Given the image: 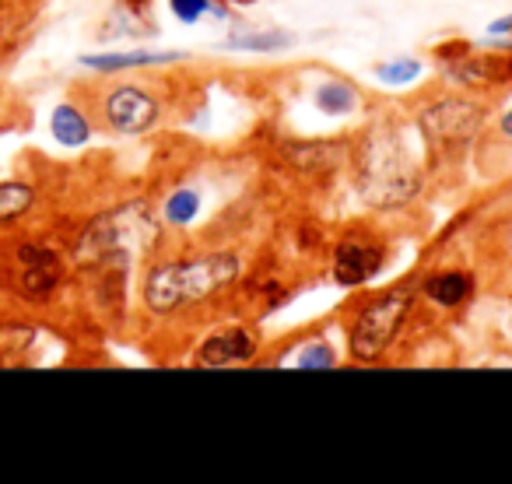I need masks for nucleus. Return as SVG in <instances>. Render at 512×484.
<instances>
[{"label": "nucleus", "instance_id": "11", "mask_svg": "<svg viewBox=\"0 0 512 484\" xmlns=\"http://www.w3.org/2000/svg\"><path fill=\"white\" fill-rule=\"evenodd\" d=\"M53 137L67 148L74 144H85L88 141V120L71 106H57L53 109Z\"/></svg>", "mask_w": 512, "mask_h": 484}, {"label": "nucleus", "instance_id": "19", "mask_svg": "<svg viewBox=\"0 0 512 484\" xmlns=\"http://www.w3.org/2000/svg\"><path fill=\"white\" fill-rule=\"evenodd\" d=\"M502 130H505V134H509V137H512V109H509V113H505V116H502Z\"/></svg>", "mask_w": 512, "mask_h": 484}, {"label": "nucleus", "instance_id": "2", "mask_svg": "<svg viewBox=\"0 0 512 484\" xmlns=\"http://www.w3.org/2000/svg\"><path fill=\"white\" fill-rule=\"evenodd\" d=\"M239 274V260L232 253H211V257L183 260V264H162L148 274L144 299L155 313H172L186 302H200L218 288L232 285Z\"/></svg>", "mask_w": 512, "mask_h": 484}, {"label": "nucleus", "instance_id": "13", "mask_svg": "<svg viewBox=\"0 0 512 484\" xmlns=\"http://www.w3.org/2000/svg\"><path fill=\"white\" fill-rule=\"evenodd\" d=\"M316 106H320L323 113L344 116L355 109V92H351L348 85H323L320 92H316Z\"/></svg>", "mask_w": 512, "mask_h": 484}, {"label": "nucleus", "instance_id": "3", "mask_svg": "<svg viewBox=\"0 0 512 484\" xmlns=\"http://www.w3.org/2000/svg\"><path fill=\"white\" fill-rule=\"evenodd\" d=\"M407 306H411V295L393 292V295H386V299H379L376 306L365 309V313L358 316L355 330H351V355L362 358V362H372V358L383 355L393 337H397L400 323H404Z\"/></svg>", "mask_w": 512, "mask_h": 484}, {"label": "nucleus", "instance_id": "20", "mask_svg": "<svg viewBox=\"0 0 512 484\" xmlns=\"http://www.w3.org/2000/svg\"><path fill=\"white\" fill-rule=\"evenodd\" d=\"M509 235H512V228H509Z\"/></svg>", "mask_w": 512, "mask_h": 484}, {"label": "nucleus", "instance_id": "14", "mask_svg": "<svg viewBox=\"0 0 512 484\" xmlns=\"http://www.w3.org/2000/svg\"><path fill=\"white\" fill-rule=\"evenodd\" d=\"M200 200L193 190H179L172 193V200L165 204V214H169V221H176V225H186V221H193V214H197Z\"/></svg>", "mask_w": 512, "mask_h": 484}, {"label": "nucleus", "instance_id": "5", "mask_svg": "<svg viewBox=\"0 0 512 484\" xmlns=\"http://www.w3.org/2000/svg\"><path fill=\"white\" fill-rule=\"evenodd\" d=\"M106 113H109V120H113L116 130H123V134H137V130H148L151 123H155L158 106H155L151 95L141 92V88H120V92H113V99H109Z\"/></svg>", "mask_w": 512, "mask_h": 484}, {"label": "nucleus", "instance_id": "8", "mask_svg": "<svg viewBox=\"0 0 512 484\" xmlns=\"http://www.w3.org/2000/svg\"><path fill=\"white\" fill-rule=\"evenodd\" d=\"M18 260H22V267H25L22 292L36 295V299H43V295L50 292V288L60 281V264H57V257H53V253L32 250V246H25V250H18Z\"/></svg>", "mask_w": 512, "mask_h": 484}, {"label": "nucleus", "instance_id": "12", "mask_svg": "<svg viewBox=\"0 0 512 484\" xmlns=\"http://www.w3.org/2000/svg\"><path fill=\"white\" fill-rule=\"evenodd\" d=\"M32 207V190L25 183H0V221L22 218Z\"/></svg>", "mask_w": 512, "mask_h": 484}, {"label": "nucleus", "instance_id": "17", "mask_svg": "<svg viewBox=\"0 0 512 484\" xmlns=\"http://www.w3.org/2000/svg\"><path fill=\"white\" fill-rule=\"evenodd\" d=\"M172 11H176L183 22H197V18H204L207 0H172Z\"/></svg>", "mask_w": 512, "mask_h": 484}, {"label": "nucleus", "instance_id": "6", "mask_svg": "<svg viewBox=\"0 0 512 484\" xmlns=\"http://www.w3.org/2000/svg\"><path fill=\"white\" fill-rule=\"evenodd\" d=\"M379 267H383V253L376 246H365V242H344L334 260V271L341 285H362Z\"/></svg>", "mask_w": 512, "mask_h": 484}, {"label": "nucleus", "instance_id": "4", "mask_svg": "<svg viewBox=\"0 0 512 484\" xmlns=\"http://www.w3.org/2000/svg\"><path fill=\"white\" fill-rule=\"evenodd\" d=\"M421 127L432 141L442 144H456V141H467L474 137V130L481 127V109L474 102H463V99H449L432 106L425 116H421Z\"/></svg>", "mask_w": 512, "mask_h": 484}, {"label": "nucleus", "instance_id": "15", "mask_svg": "<svg viewBox=\"0 0 512 484\" xmlns=\"http://www.w3.org/2000/svg\"><path fill=\"white\" fill-rule=\"evenodd\" d=\"M379 81H386V85H407V81H414L421 74V64L418 60H397V64H386L379 67Z\"/></svg>", "mask_w": 512, "mask_h": 484}, {"label": "nucleus", "instance_id": "18", "mask_svg": "<svg viewBox=\"0 0 512 484\" xmlns=\"http://www.w3.org/2000/svg\"><path fill=\"white\" fill-rule=\"evenodd\" d=\"M509 29H512V15H509V18H502V22L491 25V32H509Z\"/></svg>", "mask_w": 512, "mask_h": 484}, {"label": "nucleus", "instance_id": "7", "mask_svg": "<svg viewBox=\"0 0 512 484\" xmlns=\"http://www.w3.org/2000/svg\"><path fill=\"white\" fill-rule=\"evenodd\" d=\"M256 351V337L249 330H225V334H214L200 344V362L204 365H228V362H246Z\"/></svg>", "mask_w": 512, "mask_h": 484}, {"label": "nucleus", "instance_id": "10", "mask_svg": "<svg viewBox=\"0 0 512 484\" xmlns=\"http://www.w3.org/2000/svg\"><path fill=\"white\" fill-rule=\"evenodd\" d=\"M183 53H106V57H85L81 64L95 67V71H120V67H144V64H165V60H179Z\"/></svg>", "mask_w": 512, "mask_h": 484}, {"label": "nucleus", "instance_id": "16", "mask_svg": "<svg viewBox=\"0 0 512 484\" xmlns=\"http://www.w3.org/2000/svg\"><path fill=\"white\" fill-rule=\"evenodd\" d=\"M299 365L302 369H330V365H334V351H330L327 344H313V348L299 355Z\"/></svg>", "mask_w": 512, "mask_h": 484}, {"label": "nucleus", "instance_id": "1", "mask_svg": "<svg viewBox=\"0 0 512 484\" xmlns=\"http://www.w3.org/2000/svg\"><path fill=\"white\" fill-rule=\"evenodd\" d=\"M158 242V221L151 218V211L141 200L116 207V211L102 214L99 221H92L78 246V260L88 267H130L137 260H144Z\"/></svg>", "mask_w": 512, "mask_h": 484}, {"label": "nucleus", "instance_id": "9", "mask_svg": "<svg viewBox=\"0 0 512 484\" xmlns=\"http://www.w3.org/2000/svg\"><path fill=\"white\" fill-rule=\"evenodd\" d=\"M425 292L432 295L439 306H460V302L474 292V281H470V274H460V271L435 274V278L425 281Z\"/></svg>", "mask_w": 512, "mask_h": 484}]
</instances>
